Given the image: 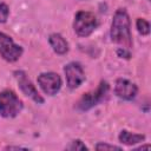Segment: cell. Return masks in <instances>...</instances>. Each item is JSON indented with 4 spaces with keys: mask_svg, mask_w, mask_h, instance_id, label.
I'll use <instances>...</instances> for the list:
<instances>
[{
    "mask_svg": "<svg viewBox=\"0 0 151 151\" xmlns=\"http://www.w3.org/2000/svg\"><path fill=\"white\" fill-rule=\"evenodd\" d=\"M117 54H118V57H120V58H125V59H130V58H131L130 50L124 48V47H119V48L117 50Z\"/></svg>",
    "mask_w": 151,
    "mask_h": 151,
    "instance_id": "cell-16",
    "label": "cell"
},
{
    "mask_svg": "<svg viewBox=\"0 0 151 151\" xmlns=\"http://www.w3.org/2000/svg\"><path fill=\"white\" fill-rule=\"evenodd\" d=\"M9 15V7L5 2H0V24H5Z\"/></svg>",
    "mask_w": 151,
    "mask_h": 151,
    "instance_id": "cell-14",
    "label": "cell"
},
{
    "mask_svg": "<svg viewBox=\"0 0 151 151\" xmlns=\"http://www.w3.org/2000/svg\"><path fill=\"white\" fill-rule=\"evenodd\" d=\"M24 107L22 100L12 90L0 92V116L4 118L17 117Z\"/></svg>",
    "mask_w": 151,
    "mask_h": 151,
    "instance_id": "cell-3",
    "label": "cell"
},
{
    "mask_svg": "<svg viewBox=\"0 0 151 151\" xmlns=\"http://www.w3.org/2000/svg\"><path fill=\"white\" fill-rule=\"evenodd\" d=\"M48 42L52 47V50L54 51V53L59 54V55H64L68 52L70 47H68V42L66 41V39L59 34V33H52L48 37Z\"/></svg>",
    "mask_w": 151,
    "mask_h": 151,
    "instance_id": "cell-10",
    "label": "cell"
},
{
    "mask_svg": "<svg viewBox=\"0 0 151 151\" xmlns=\"http://www.w3.org/2000/svg\"><path fill=\"white\" fill-rule=\"evenodd\" d=\"M96 150H122V147L120 146H117V145H113V144H109V143H104V142H101V143H98L96 146Z\"/></svg>",
    "mask_w": 151,
    "mask_h": 151,
    "instance_id": "cell-15",
    "label": "cell"
},
{
    "mask_svg": "<svg viewBox=\"0 0 151 151\" xmlns=\"http://www.w3.org/2000/svg\"><path fill=\"white\" fill-rule=\"evenodd\" d=\"M137 93H138V87L134 83L127 79H123V78H118L116 80L114 94L118 98L123 100H132L136 98Z\"/></svg>",
    "mask_w": 151,
    "mask_h": 151,
    "instance_id": "cell-9",
    "label": "cell"
},
{
    "mask_svg": "<svg viewBox=\"0 0 151 151\" xmlns=\"http://www.w3.org/2000/svg\"><path fill=\"white\" fill-rule=\"evenodd\" d=\"M22 53L24 48L20 45H17L9 35L0 32V54L6 61L14 63L22 55Z\"/></svg>",
    "mask_w": 151,
    "mask_h": 151,
    "instance_id": "cell-5",
    "label": "cell"
},
{
    "mask_svg": "<svg viewBox=\"0 0 151 151\" xmlns=\"http://www.w3.org/2000/svg\"><path fill=\"white\" fill-rule=\"evenodd\" d=\"M118 139L122 144L134 145V144H138V143H143L145 140V134L133 133V132H130L127 130H122L119 136H118Z\"/></svg>",
    "mask_w": 151,
    "mask_h": 151,
    "instance_id": "cell-11",
    "label": "cell"
},
{
    "mask_svg": "<svg viewBox=\"0 0 151 151\" xmlns=\"http://www.w3.org/2000/svg\"><path fill=\"white\" fill-rule=\"evenodd\" d=\"M37 80H38V85L44 91V93L48 96L57 94L63 85L60 76L55 72H44L38 76Z\"/></svg>",
    "mask_w": 151,
    "mask_h": 151,
    "instance_id": "cell-7",
    "label": "cell"
},
{
    "mask_svg": "<svg viewBox=\"0 0 151 151\" xmlns=\"http://www.w3.org/2000/svg\"><path fill=\"white\" fill-rule=\"evenodd\" d=\"M98 26L97 17L87 11H78L74 15L73 29L78 37L86 38L91 35Z\"/></svg>",
    "mask_w": 151,
    "mask_h": 151,
    "instance_id": "cell-4",
    "label": "cell"
},
{
    "mask_svg": "<svg viewBox=\"0 0 151 151\" xmlns=\"http://www.w3.org/2000/svg\"><path fill=\"white\" fill-rule=\"evenodd\" d=\"M14 77L17 79V83H18V86L19 88L21 90V92L29 97L33 101H35L37 104H44V98L41 97V94L38 92V90L35 88V86L33 85V83L29 80V78L27 77L26 72L19 70V71H15L14 73Z\"/></svg>",
    "mask_w": 151,
    "mask_h": 151,
    "instance_id": "cell-6",
    "label": "cell"
},
{
    "mask_svg": "<svg viewBox=\"0 0 151 151\" xmlns=\"http://www.w3.org/2000/svg\"><path fill=\"white\" fill-rule=\"evenodd\" d=\"M109 90H110V85L107 81L105 80H101L98 85V87L96 88V91H90L87 93H84L81 96V98L77 101L76 104V109L78 111H88L91 110L92 107L97 106L98 104H100L107 96L109 93Z\"/></svg>",
    "mask_w": 151,
    "mask_h": 151,
    "instance_id": "cell-2",
    "label": "cell"
},
{
    "mask_svg": "<svg viewBox=\"0 0 151 151\" xmlns=\"http://www.w3.org/2000/svg\"><path fill=\"white\" fill-rule=\"evenodd\" d=\"M64 73L66 77V84L71 90L79 87L86 79L83 66L77 61H71L67 65H65Z\"/></svg>",
    "mask_w": 151,
    "mask_h": 151,
    "instance_id": "cell-8",
    "label": "cell"
},
{
    "mask_svg": "<svg viewBox=\"0 0 151 151\" xmlns=\"http://www.w3.org/2000/svg\"><path fill=\"white\" fill-rule=\"evenodd\" d=\"M5 149L6 150H21V149H26V147H22V146H6Z\"/></svg>",
    "mask_w": 151,
    "mask_h": 151,
    "instance_id": "cell-17",
    "label": "cell"
},
{
    "mask_svg": "<svg viewBox=\"0 0 151 151\" xmlns=\"http://www.w3.org/2000/svg\"><path fill=\"white\" fill-rule=\"evenodd\" d=\"M111 41L130 50L133 45L131 33V20L125 8H118L112 18L110 29Z\"/></svg>",
    "mask_w": 151,
    "mask_h": 151,
    "instance_id": "cell-1",
    "label": "cell"
},
{
    "mask_svg": "<svg viewBox=\"0 0 151 151\" xmlns=\"http://www.w3.org/2000/svg\"><path fill=\"white\" fill-rule=\"evenodd\" d=\"M136 27H137V31L139 32V34H142V35H147L150 33V24L147 20H145L143 18L137 19Z\"/></svg>",
    "mask_w": 151,
    "mask_h": 151,
    "instance_id": "cell-12",
    "label": "cell"
},
{
    "mask_svg": "<svg viewBox=\"0 0 151 151\" xmlns=\"http://www.w3.org/2000/svg\"><path fill=\"white\" fill-rule=\"evenodd\" d=\"M66 150H72V151H78V150H88V147L80 140V139H74L71 142L68 146H66Z\"/></svg>",
    "mask_w": 151,
    "mask_h": 151,
    "instance_id": "cell-13",
    "label": "cell"
}]
</instances>
